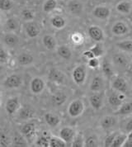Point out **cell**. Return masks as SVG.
I'll use <instances>...</instances> for the list:
<instances>
[{"instance_id": "6da1fadb", "label": "cell", "mask_w": 132, "mask_h": 147, "mask_svg": "<svg viewBox=\"0 0 132 147\" xmlns=\"http://www.w3.org/2000/svg\"><path fill=\"white\" fill-rule=\"evenodd\" d=\"M106 98L107 100V103L110 106V107L114 111H116L125 101L126 94L116 91L112 88H110L106 93Z\"/></svg>"}, {"instance_id": "7a4b0ae2", "label": "cell", "mask_w": 132, "mask_h": 147, "mask_svg": "<svg viewBox=\"0 0 132 147\" xmlns=\"http://www.w3.org/2000/svg\"><path fill=\"white\" fill-rule=\"evenodd\" d=\"M85 110V104L83 99L76 98L73 100L68 106L67 113L72 118H77L82 116Z\"/></svg>"}, {"instance_id": "3957f363", "label": "cell", "mask_w": 132, "mask_h": 147, "mask_svg": "<svg viewBox=\"0 0 132 147\" xmlns=\"http://www.w3.org/2000/svg\"><path fill=\"white\" fill-rule=\"evenodd\" d=\"M87 75V67L83 64L78 65L73 69L72 79L78 86H82L85 83Z\"/></svg>"}, {"instance_id": "277c9868", "label": "cell", "mask_w": 132, "mask_h": 147, "mask_svg": "<svg viewBox=\"0 0 132 147\" xmlns=\"http://www.w3.org/2000/svg\"><path fill=\"white\" fill-rule=\"evenodd\" d=\"M106 94L103 92H98V93H91L88 96V102L90 106L95 111L101 110L104 106Z\"/></svg>"}, {"instance_id": "5b68a950", "label": "cell", "mask_w": 132, "mask_h": 147, "mask_svg": "<svg viewBox=\"0 0 132 147\" xmlns=\"http://www.w3.org/2000/svg\"><path fill=\"white\" fill-rule=\"evenodd\" d=\"M105 53L104 47H102L101 42H96L91 48L86 50L84 51L83 56L85 58L86 60H89L93 57H102L103 55Z\"/></svg>"}, {"instance_id": "8992f818", "label": "cell", "mask_w": 132, "mask_h": 147, "mask_svg": "<svg viewBox=\"0 0 132 147\" xmlns=\"http://www.w3.org/2000/svg\"><path fill=\"white\" fill-rule=\"evenodd\" d=\"M110 84H111V88L118 91L121 93H124L126 94L128 92V84L127 81L121 76L119 75H115L112 79L110 80Z\"/></svg>"}, {"instance_id": "52a82bcc", "label": "cell", "mask_w": 132, "mask_h": 147, "mask_svg": "<svg viewBox=\"0 0 132 147\" xmlns=\"http://www.w3.org/2000/svg\"><path fill=\"white\" fill-rule=\"evenodd\" d=\"M23 80L18 74H12L8 75L3 81V86L8 89H16L22 87Z\"/></svg>"}, {"instance_id": "ba28073f", "label": "cell", "mask_w": 132, "mask_h": 147, "mask_svg": "<svg viewBox=\"0 0 132 147\" xmlns=\"http://www.w3.org/2000/svg\"><path fill=\"white\" fill-rule=\"evenodd\" d=\"M20 132L22 134L26 140L29 141H32L33 138L36 136V123L33 121H26L24 123L20 129Z\"/></svg>"}, {"instance_id": "9c48e42d", "label": "cell", "mask_w": 132, "mask_h": 147, "mask_svg": "<svg viewBox=\"0 0 132 147\" xmlns=\"http://www.w3.org/2000/svg\"><path fill=\"white\" fill-rule=\"evenodd\" d=\"M21 107V102L18 97L17 96H13L10 97L6 102L5 104V110L6 113L9 116H13L18 113Z\"/></svg>"}, {"instance_id": "30bf717a", "label": "cell", "mask_w": 132, "mask_h": 147, "mask_svg": "<svg viewBox=\"0 0 132 147\" xmlns=\"http://www.w3.org/2000/svg\"><path fill=\"white\" fill-rule=\"evenodd\" d=\"M92 16L99 20H107L112 13L111 8L106 5H98L92 10Z\"/></svg>"}, {"instance_id": "8fae6325", "label": "cell", "mask_w": 132, "mask_h": 147, "mask_svg": "<svg viewBox=\"0 0 132 147\" xmlns=\"http://www.w3.org/2000/svg\"><path fill=\"white\" fill-rule=\"evenodd\" d=\"M89 91L91 93L103 92L105 88V80L101 75L93 76L92 80L89 84Z\"/></svg>"}, {"instance_id": "7c38bea8", "label": "cell", "mask_w": 132, "mask_h": 147, "mask_svg": "<svg viewBox=\"0 0 132 147\" xmlns=\"http://www.w3.org/2000/svg\"><path fill=\"white\" fill-rule=\"evenodd\" d=\"M67 9L73 16L79 17L84 13V5L80 0H70L67 3Z\"/></svg>"}, {"instance_id": "4fadbf2b", "label": "cell", "mask_w": 132, "mask_h": 147, "mask_svg": "<svg viewBox=\"0 0 132 147\" xmlns=\"http://www.w3.org/2000/svg\"><path fill=\"white\" fill-rule=\"evenodd\" d=\"M88 34L90 37V39H92L95 42H102L105 40V33L103 32V30L96 25H92L90 26L88 29Z\"/></svg>"}, {"instance_id": "5bb4252c", "label": "cell", "mask_w": 132, "mask_h": 147, "mask_svg": "<svg viewBox=\"0 0 132 147\" xmlns=\"http://www.w3.org/2000/svg\"><path fill=\"white\" fill-rule=\"evenodd\" d=\"M46 88V82L40 77H34L32 79L30 83V90L32 94L34 95H39Z\"/></svg>"}, {"instance_id": "9a60e30c", "label": "cell", "mask_w": 132, "mask_h": 147, "mask_svg": "<svg viewBox=\"0 0 132 147\" xmlns=\"http://www.w3.org/2000/svg\"><path fill=\"white\" fill-rule=\"evenodd\" d=\"M35 115H36V111L29 105L21 106L19 110L17 113L18 118L19 120L23 121L32 120L35 117Z\"/></svg>"}, {"instance_id": "2e32d148", "label": "cell", "mask_w": 132, "mask_h": 147, "mask_svg": "<svg viewBox=\"0 0 132 147\" xmlns=\"http://www.w3.org/2000/svg\"><path fill=\"white\" fill-rule=\"evenodd\" d=\"M112 64L115 68L125 69L129 66L130 60L124 53H117L112 56Z\"/></svg>"}, {"instance_id": "e0dca14e", "label": "cell", "mask_w": 132, "mask_h": 147, "mask_svg": "<svg viewBox=\"0 0 132 147\" xmlns=\"http://www.w3.org/2000/svg\"><path fill=\"white\" fill-rule=\"evenodd\" d=\"M24 29H25V33H26V36L29 39L36 38L40 33V27L34 21L26 22Z\"/></svg>"}, {"instance_id": "ac0fdd59", "label": "cell", "mask_w": 132, "mask_h": 147, "mask_svg": "<svg viewBox=\"0 0 132 147\" xmlns=\"http://www.w3.org/2000/svg\"><path fill=\"white\" fill-rule=\"evenodd\" d=\"M77 131L76 130L71 127H62L59 131V136H60L63 140L68 144V146H71L73 140L76 136Z\"/></svg>"}, {"instance_id": "d6986e66", "label": "cell", "mask_w": 132, "mask_h": 147, "mask_svg": "<svg viewBox=\"0 0 132 147\" xmlns=\"http://www.w3.org/2000/svg\"><path fill=\"white\" fill-rule=\"evenodd\" d=\"M48 79L54 84H63L65 81V75L63 71L59 70V69L52 68L49 70L48 73Z\"/></svg>"}, {"instance_id": "ffe728a7", "label": "cell", "mask_w": 132, "mask_h": 147, "mask_svg": "<svg viewBox=\"0 0 132 147\" xmlns=\"http://www.w3.org/2000/svg\"><path fill=\"white\" fill-rule=\"evenodd\" d=\"M117 125V118L112 115L104 116L100 121V127L104 131H111Z\"/></svg>"}, {"instance_id": "44dd1931", "label": "cell", "mask_w": 132, "mask_h": 147, "mask_svg": "<svg viewBox=\"0 0 132 147\" xmlns=\"http://www.w3.org/2000/svg\"><path fill=\"white\" fill-rule=\"evenodd\" d=\"M101 69L103 75L106 79L111 80L115 75H116V70H115V66L113 65L112 61L104 59L102 60L101 63Z\"/></svg>"}, {"instance_id": "7402d4cb", "label": "cell", "mask_w": 132, "mask_h": 147, "mask_svg": "<svg viewBox=\"0 0 132 147\" xmlns=\"http://www.w3.org/2000/svg\"><path fill=\"white\" fill-rule=\"evenodd\" d=\"M21 27V22L16 17H10L5 22V28L8 32L17 33Z\"/></svg>"}, {"instance_id": "603a6c76", "label": "cell", "mask_w": 132, "mask_h": 147, "mask_svg": "<svg viewBox=\"0 0 132 147\" xmlns=\"http://www.w3.org/2000/svg\"><path fill=\"white\" fill-rule=\"evenodd\" d=\"M17 60L20 65L23 67H28L34 64L35 58L32 54L29 53V52H22L18 55Z\"/></svg>"}, {"instance_id": "cb8c5ba5", "label": "cell", "mask_w": 132, "mask_h": 147, "mask_svg": "<svg viewBox=\"0 0 132 147\" xmlns=\"http://www.w3.org/2000/svg\"><path fill=\"white\" fill-rule=\"evenodd\" d=\"M112 32L113 35L117 36H125L129 32V28L125 22L118 21L113 24L112 27Z\"/></svg>"}, {"instance_id": "d4e9b609", "label": "cell", "mask_w": 132, "mask_h": 147, "mask_svg": "<svg viewBox=\"0 0 132 147\" xmlns=\"http://www.w3.org/2000/svg\"><path fill=\"white\" fill-rule=\"evenodd\" d=\"M3 43L8 47H16L19 44L20 38L19 36L15 32H7L4 34L3 36Z\"/></svg>"}, {"instance_id": "484cf974", "label": "cell", "mask_w": 132, "mask_h": 147, "mask_svg": "<svg viewBox=\"0 0 132 147\" xmlns=\"http://www.w3.org/2000/svg\"><path fill=\"white\" fill-rule=\"evenodd\" d=\"M42 44L48 51H56L58 45L55 37L51 34H46L42 37Z\"/></svg>"}, {"instance_id": "4316f807", "label": "cell", "mask_w": 132, "mask_h": 147, "mask_svg": "<svg viewBox=\"0 0 132 147\" xmlns=\"http://www.w3.org/2000/svg\"><path fill=\"white\" fill-rule=\"evenodd\" d=\"M56 53L60 58H62V59L65 60H70L72 58V50L68 45L58 46L57 49H56Z\"/></svg>"}, {"instance_id": "83f0119b", "label": "cell", "mask_w": 132, "mask_h": 147, "mask_svg": "<svg viewBox=\"0 0 132 147\" xmlns=\"http://www.w3.org/2000/svg\"><path fill=\"white\" fill-rule=\"evenodd\" d=\"M44 119L49 127L55 128L57 127L61 122V119L58 115L52 113H46L44 115Z\"/></svg>"}, {"instance_id": "f1b7e54d", "label": "cell", "mask_w": 132, "mask_h": 147, "mask_svg": "<svg viewBox=\"0 0 132 147\" xmlns=\"http://www.w3.org/2000/svg\"><path fill=\"white\" fill-rule=\"evenodd\" d=\"M114 113L116 116H121V117L129 116L132 114V102L125 101L121 104V106L119 107L117 110H116Z\"/></svg>"}, {"instance_id": "f546056e", "label": "cell", "mask_w": 132, "mask_h": 147, "mask_svg": "<svg viewBox=\"0 0 132 147\" xmlns=\"http://www.w3.org/2000/svg\"><path fill=\"white\" fill-rule=\"evenodd\" d=\"M51 24L55 29L61 30L66 27L67 21L64 17L59 16V15H55L51 18Z\"/></svg>"}, {"instance_id": "4dcf8cb0", "label": "cell", "mask_w": 132, "mask_h": 147, "mask_svg": "<svg viewBox=\"0 0 132 147\" xmlns=\"http://www.w3.org/2000/svg\"><path fill=\"white\" fill-rule=\"evenodd\" d=\"M67 98H68V96L65 93L62 91H58L53 94L51 100L54 105H55L56 107H60L65 103Z\"/></svg>"}, {"instance_id": "1f68e13d", "label": "cell", "mask_w": 132, "mask_h": 147, "mask_svg": "<svg viewBox=\"0 0 132 147\" xmlns=\"http://www.w3.org/2000/svg\"><path fill=\"white\" fill-rule=\"evenodd\" d=\"M117 11L121 14L127 15L131 13L132 9L131 3L128 1H121L116 5Z\"/></svg>"}, {"instance_id": "d6a6232c", "label": "cell", "mask_w": 132, "mask_h": 147, "mask_svg": "<svg viewBox=\"0 0 132 147\" xmlns=\"http://www.w3.org/2000/svg\"><path fill=\"white\" fill-rule=\"evenodd\" d=\"M12 145L13 146L18 147H23L27 146L28 145V140L25 138V136L21 133V132H17L15 133L13 136V140H12Z\"/></svg>"}, {"instance_id": "836d02e7", "label": "cell", "mask_w": 132, "mask_h": 147, "mask_svg": "<svg viewBox=\"0 0 132 147\" xmlns=\"http://www.w3.org/2000/svg\"><path fill=\"white\" fill-rule=\"evenodd\" d=\"M50 138H51V136L46 133V131H44L40 136L37 137V139L35 141L36 146L49 147L50 146Z\"/></svg>"}, {"instance_id": "e575fe53", "label": "cell", "mask_w": 132, "mask_h": 147, "mask_svg": "<svg viewBox=\"0 0 132 147\" xmlns=\"http://www.w3.org/2000/svg\"><path fill=\"white\" fill-rule=\"evenodd\" d=\"M127 138H128L127 133H125L124 131H120L118 135L117 136V137L115 138L111 147H123Z\"/></svg>"}, {"instance_id": "d590c367", "label": "cell", "mask_w": 132, "mask_h": 147, "mask_svg": "<svg viewBox=\"0 0 132 147\" xmlns=\"http://www.w3.org/2000/svg\"><path fill=\"white\" fill-rule=\"evenodd\" d=\"M85 146L98 147L100 146V140L96 134H89L85 137Z\"/></svg>"}, {"instance_id": "8d00e7d4", "label": "cell", "mask_w": 132, "mask_h": 147, "mask_svg": "<svg viewBox=\"0 0 132 147\" xmlns=\"http://www.w3.org/2000/svg\"><path fill=\"white\" fill-rule=\"evenodd\" d=\"M117 47L123 52H132V40H124L117 42Z\"/></svg>"}, {"instance_id": "74e56055", "label": "cell", "mask_w": 132, "mask_h": 147, "mask_svg": "<svg viewBox=\"0 0 132 147\" xmlns=\"http://www.w3.org/2000/svg\"><path fill=\"white\" fill-rule=\"evenodd\" d=\"M58 7V3L56 0H46L43 3L42 9L46 13H51Z\"/></svg>"}, {"instance_id": "f35d334b", "label": "cell", "mask_w": 132, "mask_h": 147, "mask_svg": "<svg viewBox=\"0 0 132 147\" xmlns=\"http://www.w3.org/2000/svg\"><path fill=\"white\" fill-rule=\"evenodd\" d=\"M68 144L60 136H51L50 138V147H65Z\"/></svg>"}, {"instance_id": "ab89813d", "label": "cell", "mask_w": 132, "mask_h": 147, "mask_svg": "<svg viewBox=\"0 0 132 147\" xmlns=\"http://www.w3.org/2000/svg\"><path fill=\"white\" fill-rule=\"evenodd\" d=\"M73 147H84L85 146V136L80 132H77L76 136L73 140L71 146Z\"/></svg>"}, {"instance_id": "60d3db41", "label": "cell", "mask_w": 132, "mask_h": 147, "mask_svg": "<svg viewBox=\"0 0 132 147\" xmlns=\"http://www.w3.org/2000/svg\"><path fill=\"white\" fill-rule=\"evenodd\" d=\"M70 40L74 46H81L84 44L85 38L84 36L80 32H73L70 35Z\"/></svg>"}, {"instance_id": "b9f144b4", "label": "cell", "mask_w": 132, "mask_h": 147, "mask_svg": "<svg viewBox=\"0 0 132 147\" xmlns=\"http://www.w3.org/2000/svg\"><path fill=\"white\" fill-rule=\"evenodd\" d=\"M21 18L26 22H32L35 19V13L29 8H23L21 11Z\"/></svg>"}, {"instance_id": "7bdbcfd3", "label": "cell", "mask_w": 132, "mask_h": 147, "mask_svg": "<svg viewBox=\"0 0 132 147\" xmlns=\"http://www.w3.org/2000/svg\"><path fill=\"white\" fill-rule=\"evenodd\" d=\"M119 131H112L110 133L108 134L104 139V141H103V146L106 147H111L112 146V143L115 140V138L117 137V136L119 134Z\"/></svg>"}, {"instance_id": "ee69618b", "label": "cell", "mask_w": 132, "mask_h": 147, "mask_svg": "<svg viewBox=\"0 0 132 147\" xmlns=\"http://www.w3.org/2000/svg\"><path fill=\"white\" fill-rule=\"evenodd\" d=\"M14 7V3L12 0H0V11L9 12Z\"/></svg>"}, {"instance_id": "f6af8a7d", "label": "cell", "mask_w": 132, "mask_h": 147, "mask_svg": "<svg viewBox=\"0 0 132 147\" xmlns=\"http://www.w3.org/2000/svg\"><path fill=\"white\" fill-rule=\"evenodd\" d=\"M101 63L102 61L99 60L98 57H93L88 60L87 65L91 69H98L99 68H101Z\"/></svg>"}, {"instance_id": "bcb514c9", "label": "cell", "mask_w": 132, "mask_h": 147, "mask_svg": "<svg viewBox=\"0 0 132 147\" xmlns=\"http://www.w3.org/2000/svg\"><path fill=\"white\" fill-rule=\"evenodd\" d=\"M10 55L8 51L3 47L0 46V64H6L8 62Z\"/></svg>"}, {"instance_id": "7dc6e473", "label": "cell", "mask_w": 132, "mask_h": 147, "mask_svg": "<svg viewBox=\"0 0 132 147\" xmlns=\"http://www.w3.org/2000/svg\"><path fill=\"white\" fill-rule=\"evenodd\" d=\"M11 145H12V140L10 139L9 136L3 132L0 134V146H10Z\"/></svg>"}, {"instance_id": "c3c4849f", "label": "cell", "mask_w": 132, "mask_h": 147, "mask_svg": "<svg viewBox=\"0 0 132 147\" xmlns=\"http://www.w3.org/2000/svg\"><path fill=\"white\" fill-rule=\"evenodd\" d=\"M132 131V118H130L128 121H126V122L124 125V132L125 133H129Z\"/></svg>"}, {"instance_id": "681fc988", "label": "cell", "mask_w": 132, "mask_h": 147, "mask_svg": "<svg viewBox=\"0 0 132 147\" xmlns=\"http://www.w3.org/2000/svg\"><path fill=\"white\" fill-rule=\"evenodd\" d=\"M123 147H132V138H127Z\"/></svg>"}, {"instance_id": "f907efd6", "label": "cell", "mask_w": 132, "mask_h": 147, "mask_svg": "<svg viewBox=\"0 0 132 147\" xmlns=\"http://www.w3.org/2000/svg\"><path fill=\"white\" fill-rule=\"evenodd\" d=\"M127 135H128V137H129V138H132V131L131 132H129Z\"/></svg>"}, {"instance_id": "816d5d0a", "label": "cell", "mask_w": 132, "mask_h": 147, "mask_svg": "<svg viewBox=\"0 0 132 147\" xmlns=\"http://www.w3.org/2000/svg\"><path fill=\"white\" fill-rule=\"evenodd\" d=\"M1 99H2V93L0 91V105H1Z\"/></svg>"}, {"instance_id": "f5cc1de1", "label": "cell", "mask_w": 132, "mask_h": 147, "mask_svg": "<svg viewBox=\"0 0 132 147\" xmlns=\"http://www.w3.org/2000/svg\"><path fill=\"white\" fill-rule=\"evenodd\" d=\"M93 2H99V1H101V0H92Z\"/></svg>"}, {"instance_id": "db71d44e", "label": "cell", "mask_w": 132, "mask_h": 147, "mask_svg": "<svg viewBox=\"0 0 132 147\" xmlns=\"http://www.w3.org/2000/svg\"><path fill=\"white\" fill-rule=\"evenodd\" d=\"M0 26H1V20H0Z\"/></svg>"}]
</instances>
